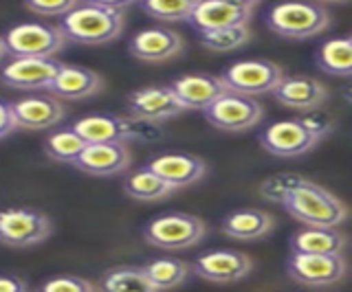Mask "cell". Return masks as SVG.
Wrapping results in <instances>:
<instances>
[{
	"label": "cell",
	"mask_w": 352,
	"mask_h": 292,
	"mask_svg": "<svg viewBox=\"0 0 352 292\" xmlns=\"http://www.w3.org/2000/svg\"><path fill=\"white\" fill-rule=\"evenodd\" d=\"M128 5L130 3H97V0L80 3L69 16L62 18L60 29L66 40L75 45H106L119 38L124 31V12Z\"/></svg>",
	"instance_id": "obj_1"
},
{
	"label": "cell",
	"mask_w": 352,
	"mask_h": 292,
	"mask_svg": "<svg viewBox=\"0 0 352 292\" xmlns=\"http://www.w3.org/2000/svg\"><path fill=\"white\" fill-rule=\"evenodd\" d=\"M284 211H289L297 222L313 229H337L348 218L346 204L335 193L319 187L317 182L304 180L297 185L282 202Z\"/></svg>",
	"instance_id": "obj_2"
},
{
	"label": "cell",
	"mask_w": 352,
	"mask_h": 292,
	"mask_svg": "<svg viewBox=\"0 0 352 292\" xmlns=\"http://www.w3.org/2000/svg\"><path fill=\"white\" fill-rule=\"evenodd\" d=\"M66 45L60 27L44 23H22L11 27L3 36V53L14 60H44L55 58Z\"/></svg>",
	"instance_id": "obj_3"
},
{
	"label": "cell",
	"mask_w": 352,
	"mask_h": 292,
	"mask_svg": "<svg viewBox=\"0 0 352 292\" xmlns=\"http://www.w3.org/2000/svg\"><path fill=\"white\" fill-rule=\"evenodd\" d=\"M330 25L328 12L317 3L275 5L267 16V27L282 38L306 40L319 36Z\"/></svg>",
	"instance_id": "obj_4"
},
{
	"label": "cell",
	"mask_w": 352,
	"mask_h": 292,
	"mask_svg": "<svg viewBox=\"0 0 352 292\" xmlns=\"http://www.w3.org/2000/svg\"><path fill=\"white\" fill-rule=\"evenodd\" d=\"M203 237L205 222L190 213H163L143 226V240L165 251L196 246Z\"/></svg>",
	"instance_id": "obj_5"
},
{
	"label": "cell",
	"mask_w": 352,
	"mask_h": 292,
	"mask_svg": "<svg viewBox=\"0 0 352 292\" xmlns=\"http://www.w3.org/2000/svg\"><path fill=\"white\" fill-rule=\"evenodd\" d=\"M231 93L256 97L264 93H275V88L284 82V71L271 60H242L220 75Z\"/></svg>",
	"instance_id": "obj_6"
},
{
	"label": "cell",
	"mask_w": 352,
	"mask_h": 292,
	"mask_svg": "<svg viewBox=\"0 0 352 292\" xmlns=\"http://www.w3.org/2000/svg\"><path fill=\"white\" fill-rule=\"evenodd\" d=\"M53 222L36 209H7L0 213V240L11 248H29L49 240Z\"/></svg>",
	"instance_id": "obj_7"
},
{
	"label": "cell",
	"mask_w": 352,
	"mask_h": 292,
	"mask_svg": "<svg viewBox=\"0 0 352 292\" xmlns=\"http://www.w3.org/2000/svg\"><path fill=\"white\" fill-rule=\"evenodd\" d=\"M203 114L218 130H225V132H245V130L256 127L262 121L264 108L253 97L227 93L216 104L209 106Z\"/></svg>",
	"instance_id": "obj_8"
},
{
	"label": "cell",
	"mask_w": 352,
	"mask_h": 292,
	"mask_svg": "<svg viewBox=\"0 0 352 292\" xmlns=\"http://www.w3.org/2000/svg\"><path fill=\"white\" fill-rule=\"evenodd\" d=\"M150 123H141L132 117L121 114H88L77 119L73 130L86 143H124L132 138L146 136V127Z\"/></svg>",
	"instance_id": "obj_9"
},
{
	"label": "cell",
	"mask_w": 352,
	"mask_h": 292,
	"mask_svg": "<svg viewBox=\"0 0 352 292\" xmlns=\"http://www.w3.org/2000/svg\"><path fill=\"white\" fill-rule=\"evenodd\" d=\"M128 117L137 119L141 123H163L176 114L185 112L179 97L174 95L172 86H146L137 88L126 97Z\"/></svg>",
	"instance_id": "obj_10"
},
{
	"label": "cell",
	"mask_w": 352,
	"mask_h": 292,
	"mask_svg": "<svg viewBox=\"0 0 352 292\" xmlns=\"http://www.w3.org/2000/svg\"><path fill=\"white\" fill-rule=\"evenodd\" d=\"M253 9H256V3H247V0H201L194 7L190 25L198 34L247 27Z\"/></svg>",
	"instance_id": "obj_11"
},
{
	"label": "cell",
	"mask_w": 352,
	"mask_h": 292,
	"mask_svg": "<svg viewBox=\"0 0 352 292\" xmlns=\"http://www.w3.org/2000/svg\"><path fill=\"white\" fill-rule=\"evenodd\" d=\"M251 257L234 248L207 251L192 262V273L212 284H236L251 273Z\"/></svg>",
	"instance_id": "obj_12"
},
{
	"label": "cell",
	"mask_w": 352,
	"mask_h": 292,
	"mask_svg": "<svg viewBox=\"0 0 352 292\" xmlns=\"http://www.w3.org/2000/svg\"><path fill=\"white\" fill-rule=\"evenodd\" d=\"M317 143L319 141L308 132L300 119L271 123L260 134V145L278 158H297L311 152Z\"/></svg>",
	"instance_id": "obj_13"
},
{
	"label": "cell",
	"mask_w": 352,
	"mask_h": 292,
	"mask_svg": "<svg viewBox=\"0 0 352 292\" xmlns=\"http://www.w3.org/2000/svg\"><path fill=\"white\" fill-rule=\"evenodd\" d=\"M286 273L306 286H330L346 275V259L341 255H304L291 253Z\"/></svg>",
	"instance_id": "obj_14"
},
{
	"label": "cell",
	"mask_w": 352,
	"mask_h": 292,
	"mask_svg": "<svg viewBox=\"0 0 352 292\" xmlns=\"http://www.w3.org/2000/svg\"><path fill=\"white\" fill-rule=\"evenodd\" d=\"M64 62L55 58L44 60H14L3 69V84L20 90H49L60 77Z\"/></svg>",
	"instance_id": "obj_15"
},
{
	"label": "cell",
	"mask_w": 352,
	"mask_h": 292,
	"mask_svg": "<svg viewBox=\"0 0 352 292\" xmlns=\"http://www.w3.org/2000/svg\"><path fill=\"white\" fill-rule=\"evenodd\" d=\"M170 86L185 110H203V112L212 104H216L220 97L231 93L220 75L214 77V75H203V73L185 75V77L174 80Z\"/></svg>",
	"instance_id": "obj_16"
},
{
	"label": "cell",
	"mask_w": 352,
	"mask_h": 292,
	"mask_svg": "<svg viewBox=\"0 0 352 292\" xmlns=\"http://www.w3.org/2000/svg\"><path fill=\"white\" fill-rule=\"evenodd\" d=\"M73 167L99 178L117 176L130 167V152L124 143H88Z\"/></svg>",
	"instance_id": "obj_17"
},
{
	"label": "cell",
	"mask_w": 352,
	"mask_h": 292,
	"mask_svg": "<svg viewBox=\"0 0 352 292\" xmlns=\"http://www.w3.org/2000/svg\"><path fill=\"white\" fill-rule=\"evenodd\" d=\"M128 49L141 62H165L183 51V38L172 29L152 27L132 36Z\"/></svg>",
	"instance_id": "obj_18"
},
{
	"label": "cell",
	"mask_w": 352,
	"mask_h": 292,
	"mask_svg": "<svg viewBox=\"0 0 352 292\" xmlns=\"http://www.w3.org/2000/svg\"><path fill=\"white\" fill-rule=\"evenodd\" d=\"M146 167L154 171L161 180L168 182L172 189L194 185L207 171L205 160L192 154H163L152 158Z\"/></svg>",
	"instance_id": "obj_19"
},
{
	"label": "cell",
	"mask_w": 352,
	"mask_h": 292,
	"mask_svg": "<svg viewBox=\"0 0 352 292\" xmlns=\"http://www.w3.org/2000/svg\"><path fill=\"white\" fill-rule=\"evenodd\" d=\"M273 99L293 110L313 112L328 99V93L322 82L304 77V75H293V77H284V82L275 88Z\"/></svg>",
	"instance_id": "obj_20"
},
{
	"label": "cell",
	"mask_w": 352,
	"mask_h": 292,
	"mask_svg": "<svg viewBox=\"0 0 352 292\" xmlns=\"http://www.w3.org/2000/svg\"><path fill=\"white\" fill-rule=\"evenodd\" d=\"M104 80L102 75L84 69V66H73V64H64V69L60 73V77L53 82L49 93L55 99H71V101H80L88 99V97L97 95L102 90Z\"/></svg>",
	"instance_id": "obj_21"
},
{
	"label": "cell",
	"mask_w": 352,
	"mask_h": 292,
	"mask_svg": "<svg viewBox=\"0 0 352 292\" xmlns=\"http://www.w3.org/2000/svg\"><path fill=\"white\" fill-rule=\"evenodd\" d=\"M20 127L25 130H47L58 125L64 119V106L55 97H27L14 104Z\"/></svg>",
	"instance_id": "obj_22"
},
{
	"label": "cell",
	"mask_w": 352,
	"mask_h": 292,
	"mask_svg": "<svg viewBox=\"0 0 352 292\" xmlns=\"http://www.w3.org/2000/svg\"><path fill=\"white\" fill-rule=\"evenodd\" d=\"M273 229V218L267 211L260 209H238L225 215L223 220V233L234 240L251 242L269 235Z\"/></svg>",
	"instance_id": "obj_23"
},
{
	"label": "cell",
	"mask_w": 352,
	"mask_h": 292,
	"mask_svg": "<svg viewBox=\"0 0 352 292\" xmlns=\"http://www.w3.org/2000/svg\"><path fill=\"white\" fill-rule=\"evenodd\" d=\"M346 246V235L337 229H306L295 231L291 237V253L304 255H341Z\"/></svg>",
	"instance_id": "obj_24"
},
{
	"label": "cell",
	"mask_w": 352,
	"mask_h": 292,
	"mask_svg": "<svg viewBox=\"0 0 352 292\" xmlns=\"http://www.w3.org/2000/svg\"><path fill=\"white\" fill-rule=\"evenodd\" d=\"M143 273L148 275V279L154 284L159 292L163 290H172L176 286H181L183 281L190 275L192 266L181 262V259L174 257H159V259H150L148 264H143Z\"/></svg>",
	"instance_id": "obj_25"
},
{
	"label": "cell",
	"mask_w": 352,
	"mask_h": 292,
	"mask_svg": "<svg viewBox=\"0 0 352 292\" xmlns=\"http://www.w3.org/2000/svg\"><path fill=\"white\" fill-rule=\"evenodd\" d=\"M99 292H159L143 268L121 266L99 279Z\"/></svg>",
	"instance_id": "obj_26"
},
{
	"label": "cell",
	"mask_w": 352,
	"mask_h": 292,
	"mask_svg": "<svg viewBox=\"0 0 352 292\" xmlns=\"http://www.w3.org/2000/svg\"><path fill=\"white\" fill-rule=\"evenodd\" d=\"M124 191L130 198L141 200V202H154V200H163L168 198L174 191L168 182L161 180L154 171H150L148 167L132 171V174L126 178L124 182Z\"/></svg>",
	"instance_id": "obj_27"
},
{
	"label": "cell",
	"mask_w": 352,
	"mask_h": 292,
	"mask_svg": "<svg viewBox=\"0 0 352 292\" xmlns=\"http://www.w3.org/2000/svg\"><path fill=\"white\" fill-rule=\"evenodd\" d=\"M317 66L330 75H341V77L352 75V40L350 38L328 40L317 53Z\"/></svg>",
	"instance_id": "obj_28"
},
{
	"label": "cell",
	"mask_w": 352,
	"mask_h": 292,
	"mask_svg": "<svg viewBox=\"0 0 352 292\" xmlns=\"http://www.w3.org/2000/svg\"><path fill=\"white\" fill-rule=\"evenodd\" d=\"M86 141L75 132V130H60L53 132L47 141H44V152L49 158L60 160V163H75L80 154L86 149Z\"/></svg>",
	"instance_id": "obj_29"
},
{
	"label": "cell",
	"mask_w": 352,
	"mask_h": 292,
	"mask_svg": "<svg viewBox=\"0 0 352 292\" xmlns=\"http://www.w3.org/2000/svg\"><path fill=\"white\" fill-rule=\"evenodd\" d=\"M249 40H251L249 27H231V29L201 34V47L212 53H229V51L242 49Z\"/></svg>",
	"instance_id": "obj_30"
},
{
	"label": "cell",
	"mask_w": 352,
	"mask_h": 292,
	"mask_svg": "<svg viewBox=\"0 0 352 292\" xmlns=\"http://www.w3.org/2000/svg\"><path fill=\"white\" fill-rule=\"evenodd\" d=\"M198 0H146L141 9L157 20H190Z\"/></svg>",
	"instance_id": "obj_31"
},
{
	"label": "cell",
	"mask_w": 352,
	"mask_h": 292,
	"mask_svg": "<svg viewBox=\"0 0 352 292\" xmlns=\"http://www.w3.org/2000/svg\"><path fill=\"white\" fill-rule=\"evenodd\" d=\"M306 178L302 176H297V174H278V176H273L269 180H264L262 185H260V193H262V198L264 200H271V202H278L282 204L284 198L289 196V193L297 187V185H302Z\"/></svg>",
	"instance_id": "obj_32"
},
{
	"label": "cell",
	"mask_w": 352,
	"mask_h": 292,
	"mask_svg": "<svg viewBox=\"0 0 352 292\" xmlns=\"http://www.w3.org/2000/svg\"><path fill=\"white\" fill-rule=\"evenodd\" d=\"M38 292H95V286L77 275H58L44 279Z\"/></svg>",
	"instance_id": "obj_33"
},
{
	"label": "cell",
	"mask_w": 352,
	"mask_h": 292,
	"mask_svg": "<svg viewBox=\"0 0 352 292\" xmlns=\"http://www.w3.org/2000/svg\"><path fill=\"white\" fill-rule=\"evenodd\" d=\"M80 5L77 0H27L25 7L42 18H66Z\"/></svg>",
	"instance_id": "obj_34"
},
{
	"label": "cell",
	"mask_w": 352,
	"mask_h": 292,
	"mask_svg": "<svg viewBox=\"0 0 352 292\" xmlns=\"http://www.w3.org/2000/svg\"><path fill=\"white\" fill-rule=\"evenodd\" d=\"M300 121L304 123V127L311 132L317 141L326 138L330 132H333V119H330L326 112H319V110H313V112H306L304 117H300Z\"/></svg>",
	"instance_id": "obj_35"
},
{
	"label": "cell",
	"mask_w": 352,
	"mask_h": 292,
	"mask_svg": "<svg viewBox=\"0 0 352 292\" xmlns=\"http://www.w3.org/2000/svg\"><path fill=\"white\" fill-rule=\"evenodd\" d=\"M18 127H20V121H18L16 106L11 101H3L0 104V136L7 138L14 134Z\"/></svg>",
	"instance_id": "obj_36"
},
{
	"label": "cell",
	"mask_w": 352,
	"mask_h": 292,
	"mask_svg": "<svg viewBox=\"0 0 352 292\" xmlns=\"http://www.w3.org/2000/svg\"><path fill=\"white\" fill-rule=\"evenodd\" d=\"M0 292H29L27 281H22L20 277L5 273L0 277Z\"/></svg>",
	"instance_id": "obj_37"
},
{
	"label": "cell",
	"mask_w": 352,
	"mask_h": 292,
	"mask_svg": "<svg viewBox=\"0 0 352 292\" xmlns=\"http://www.w3.org/2000/svg\"><path fill=\"white\" fill-rule=\"evenodd\" d=\"M346 99H348V101H352V86L348 88V93H346Z\"/></svg>",
	"instance_id": "obj_38"
},
{
	"label": "cell",
	"mask_w": 352,
	"mask_h": 292,
	"mask_svg": "<svg viewBox=\"0 0 352 292\" xmlns=\"http://www.w3.org/2000/svg\"><path fill=\"white\" fill-rule=\"evenodd\" d=\"M348 38H350V40H352V36H348Z\"/></svg>",
	"instance_id": "obj_39"
}]
</instances>
